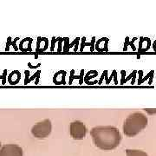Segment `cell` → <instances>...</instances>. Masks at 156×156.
Instances as JSON below:
<instances>
[{
    "mask_svg": "<svg viewBox=\"0 0 156 156\" xmlns=\"http://www.w3.org/2000/svg\"><path fill=\"white\" fill-rule=\"evenodd\" d=\"M90 135L95 147L101 150H113L120 145L122 134L113 126H97L91 129Z\"/></svg>",
    "mask_w": 156,
    "mask_h": 156,
    "instance_id": "cell-1",
    "label": "cell"
},
{
    "mask_svg": "<svg viewBox=\"0 0 156 156\" xmlns=\"http://www.w3.org/2000/svg\"><path fill=\"white\" fill-rule=\"evenodd\" d=\"M148 124V119L143 113L130 114L123 123V133L128 137H134L140 133Z\"/></svg>",
    "mask_w": 156,
    "mask_h": 156,
    "instance_id": "cell-2",
    "label": "cell"
},
{
    "mask_svg": "<svg viewBox=\"0 0 156 156\" xmlns=\"http://www.w3.org/2000/svg\"><path fill=\"white\" fill-rule=\"evenodd\" d=\"M52 131V124L49 119H45L42 122L35 124L31 128V134L37 139H44L49 136Z\"/></svg>",
    "mask_w": 156,
    "mask_h": 156,
    "instance_id": "cell-3",
    "label": "cell"
},
{
    "mask_svg": "<svg viewBox=\"0 0 156 156\" xmlns=\"http://www.w3.org/2000/svg\"><path fill=\"white\" fill-rule=\"evenodd\" d=\"M69 134L73 139L83 140L87 134V128L83 122L75 121L69 125Z\"/></svg>",
    "mask_w": 156,
    "mask_h": 156,
    "instance_id": "cell-4",
    "label": "cell"
},
{
    "mask_svg": "<svg viewBox=\"0 0 156 156\" xmlns=\"http://www.w3.org/2000/svg\"><path fill=\"white\" fill-rule=\"evenodd\" d=\"M0 156H23L21 147L16 144H7L0 149Z\"/></svg>",
    "mask_w": 156,
    "mask_h": 156,
    "instance_id": "cell-5",
    "label": "cell"
},
{
    "mask_svg": "<svg viewBox=\"0 0 156 156\" xmlns=\"http://www.w3.org/2000/svg\"><path fill=\"white\" fill-rule=\"evenodd\" d=\"M67 72L65 70H59L55 73L53 76V83L56 85H64L66 83L65 77H66Z\"/></svg>",
    "mask_w": 156,
    "mask_h": 156,
    "instance_id": "cell-6",
    "label": "cell"
},
{
    "mask_svg": "<svg viewBox=\"0 0 156 156\" xmlns=\"http://www.w3.org/2000/svg\"><path fill=\"white\" fill-rule=\"evenodd\" d=\"M109 39L107 37H102L97 40L95 42V50H97L98 52H103V51H108V44Z\"/></svg>",
    "mask_w": 156,
    "mask_h": 156,
    "instance_id": "cell-7",
    "label": "cell"
},
{
    "mask_svg": "<svg viewBox=\"0 0 156 156\" xmlns=\"http://www.w3.org/2000/svg\"><path fill=\"white\" fill-rule=\"evenodd\" d=\"M49 46V40L46 37H37V52H44L45 50H48Z\"/></svg>",
    "mask_w": 156,
    "mask_h": 156,
    "instance_id": "cell-8",
    "label": "cell"
},
{
    "mask_svg": "<svg viewBox=\"0 0 156 156\" xmlns=\"http://www.w3.org/2000/svg\"><path fill=\"white\" fill-rule=\"evenodd\" d=\"M31 44H32V38L30 37H26V38L23 39L20 42L19 44V50L23 52H27V51H31Z\"/></svg>",
    "mask_w": 156,
    "mask_h": 156,
    "instance_id": "cell-9",
    "label": "cell"
},
{
    "mask_svg": "<svg viewBox=\"0 0 156 156\" xmlns=\"http://www.w3.org/2000/svg\"><path fill=\"white\" fill-rule=\"evenodd\" d=\"M20 79H21V73L18 70H15V71H12L9 75L8 82L11 85H16L19 83Z\"/></svg>",
    "mask_w": 156,
    "mask_h": 156,
    "instance_id": "cell-10",
    "label": "cell"
},
{
    "mask_svg": "<svg viewBox=\"0 0 156 156\" xmlns=\"http://www.w3.org/2000/svg\"><path fill=\"white\" fill-rule=\"evenodd\" d=\"M151 44V41L149 38L140 37L139 44V51H145L149 49Z\"/></svg>",
    "mask_w": 156,
    "mask_h": 156,
    "instance_id": "cell-11",
    "label": "cell"
},
{
    "mask_svg": "<svg viewBox=\"0 0 156 156\" xmlns=\"http://www.w3.org/2000/svg\"><path fill=\"white\" fill-rule=\"evenodd\" d=\"M75 74V70L72 69L71 71H70V75H69V84H72L73 83V80L74 79H79V84H83V76H84V70L83 69H82L81 70V74L79 75V76H76V75H74Z\"/></svg>",
    "mask_w": 156,
    "mask_h": 156,
    "instance_id": "cell-12",
    "label": "cell"
},
{
    "mask_svg": "<svg viewBox=\"0 0 156 156\" xmlns=\"http://www.w3.org/2000/svg\"><path fill=\"white\" fill-rule=\"evenodd\" d=\"M95 37H92V41L91 43H86V37H83L82 38V44H81V49H80V51H83L84 48L86 46H90V51H94L95 50Z\"/></svg>",
    "mask_w": 156,
    "mask_h": 156,
    "instance_id": "cell-13",
    "label": "cell"
},
{
    "mask_svg": "<svg viewBox=\"0 0 156 156\" xmlns=\"http://www.w3.org/2000/svg\"><path fill=\"white\" fill-rule=\"evenodd\" d=\"M126 154L127 156H148V154L144 151L137 149H127Z\"/></svg>",
    "mask_w": 156,
    "mask_h": 156,
    "instance_id": "cell-14",
    "label": "cell"
},
{
    "mask_svg": "<svg viewBox=\"0 0 156 156\" xmlns=\"http://www.w3.org/2000/svg\"><path fill=\"white\" fill-rule=\"evenodd\" d=\"M18 39L19 38L17 37V38L14 39V40H11V37H9L8 39H7V43H6V48H5L6 51H9V50H10V46H11H11H13V48H14V50H18L17 46L16 45V42H17Z\"/></svg>",
    "mask_w": 156,
    "mask_h": 156,
    "instance_id": "cell-15",
    "label": "cell"
},
{
    "mask_svg": "<svg viewBox=\"0 0 156 156\" xmlns=\"http://www.w3.org/2000/svg\"><path fill=\"white\" fill-rule=\"evenodd\" d=\"M79 40H80V38L79 37H76V38L75 39L74 41H73L71 44H69V46L67 47V49L65 50H63L64 52H68V51H69L70 50V49L72 48L73 46H75V48H74V51L75 52H76L78 50V44H79Z\"/></svg>",
    "mask_w": 156,
    "mask_h": 156,
    "instance_id": "cell-16",
    "label": "cell"
},
{
    "mask_svg": "<svg viewBox=\"0 0 156 156\" xmlns=\"http://www.w3.org/2000/svg\"><path fill=\"white\" fill-rule=\"evenodd\" d=\"M97 75H98V72H97L96 70H90V71H89V72L85 75V77H84V83L87 84L88 83V82H89V79L96 77V76H97Z\"/></svg>",
    "mask_w": 156,
    "mask_h": 156,
    "instance_id": "cell-17",
    "label": "cell"
},
{
    "mask_svg": "<svg viewBox=\"0 0 156 156\" xmlns=\"http://www.w3.org/2000/svg\"><path fill=\"white\" fill-rule=\"evenodd\" d=\"M40 74H41V71H40V70H37V71L35 73V74H34V75H33V76H31V77L29 78L28 80H27V81H26V82L24 83V84L30 83V82H32V81H33L35 78L37 79V83H38L39 78H40Z\"/></svg>",
    "mask_w": 156,
    "mask_h": 156,
    "instance_id": "cell-18",
    "label": "cell"
},
{
    "mask_svg": "<svg viewBox=\"0 0 156 156\" xmlns=\"http://www.w3.org/2000/svg\"><path fill=\"white\" fill-rule=\"evenodd\" d=\"M135 40V38H134L132 40V42H130L129 41V37H127L126 40H125V44H124V48H123V50H128V45H130V46H132V48H133V50H135V48H134V45L133 44V43H134V41Z\"/></svg>",
    "mask_w": 156,
    "mask_h": 156,
    "instance_id": "cell-19",
    "label": "cell"
},
{
    "mask_svg": "<svg viewBox=\"0 0 156 156\" xmlns=\"http://www.w3.org/2000/svg\"><path fill=\"white\" fill-rule=\"evenodd\" d=\"M59 38H60V37H57V38H56L55 37H52V40H51V48H50V50H51V51H54V50H55V44L58 42Z\"/></svg>",
    "mask_w": 156,
    "mask_h": 156,
    "instance_id": "cell-20",
    "label": "cell"
},
{
    "mask_svg": "<svg viewBox=\"0 0 156 156\" xmlns=\"http://www.w3.org/2000/svg\"><path fill=\"white\" fill-rule=\"evenodd\" d=\"M62 41H64V38H62L60 37V38L58 40V49H57V51H62Z\"/></svg>",
    "mask_w": 156,
    "mask_h": 156,
    "instance_id": "cell-21",
    "label": "cell"
},
{
    "mask_svg": "<svg viewBox=\"0 0 156 156\" xmlns=\"http://www.w3.org/2000/svg\"><path fill=\"white\" fill-rule=\"evenodd\" d=\"M6 76H7V70H5V71H4V75H3V76H0V79L3 80V84H5Z\"/></svg>",
    "mask_w": 156,
    "mask_h": 156,
    "instance_id": "cell-22",
    "label": "cell"
},
{
    "mask_svg": "<svg viewBox=\"0 0 156 156\" xmlns=\"http://www.w3.org/2000/svg\"><path fill=\"white\" fill-rule=\"evenodd\" d=\"M107 75H108V70H105L104 72L102 73V76H101V77L100 81H99V83H99V84H101V83H102V81H103V78H104V77L107 78Z\"/></svg>",
    "mask_w": 156,
    "mask_h": 156,
    "instance_id": "cell-23",
    "label": "cell"
},
{
    "mask_svg": "<svg viewBox=\"0 0 156 156\" xmlns=\"http://www.w3.org/2000/svg\"><path fill=\"white\" fill-rule=\"evenodd\" d=\"M28 66L30 68H31V69H36V68L40 67V66H41V63H38V64H37V65H36V66H32V65H31V63H30V62H29Z\"/></svg>",
    "mask_w": 156,
    "mask_h": 156,
    "instance_id": "cell-24",
    "label": "cell"
},
{
    "mask_svg": "<svg viewBox=\"0 0 156 156\" xmlns=\"http://www.w3.org/2000/svg\"><path fill=\"white\" fill-rule=\"evenodd\" d=\"M146 112H147L148 114H150V115H152V114H156V110H150V109H145Z\"/></svg>",
    "mask_w": 156,
    "mask_h": 156,
    "instance_id": "cell-25",
    "label": "cell"
},
{
    "mask_svg": "<svg viewBox=\"0 0 156 156\" xmlns=\"http://www.w3.org/2000/svg\"><path fill=\"white\" fill-rule=\"evenodd\" d=\"M153 49L154 51H156V40L154 41V44H153Z\"/></svg>",
    "mask_w": 156,
    "mask_h": 156,
    "instance_id": "cell-26",
    "label": "cell"
},
{
    "mask_svg": "<svg viewBox=\"0 0 156 156\" xmlns=\"http://www.w3.org/2000/svg\"><path fill=\"white\" fill-rule=\"evenodd\" d=\"M0 147H1V141H0Z\"/></svg>",
    "mask_w": 156,
    "mask_h": 156,
    "instance_id": "cell-27",
    "label": "cell"
}]
</instances>
